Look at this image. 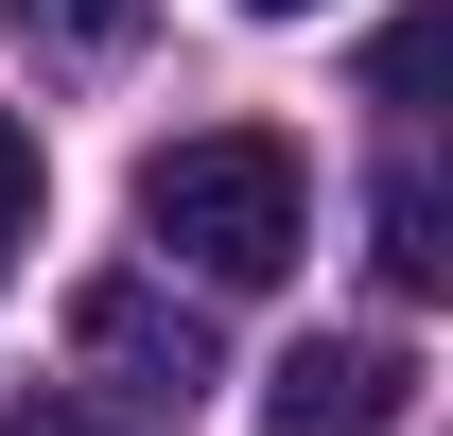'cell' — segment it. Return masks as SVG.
<instances>
[{
	"instance_id": "6da1fadb",
	"label": "cell",
	"mask_w": 453,
	"mask_h": 436,
	"mask_svg": "<svg viewBox=\"0 0 453 436\" xmlns=\"http://www.w3.org/2000/svg\"><path fill=\"white\" fill-rule=\"evenodd\" d=\"M140 245L192 262L210 297L296 279V245H314V175H296V140H280V122H192V140H157V158H140Z\"/></svg>"
},
{
	"instance_id": "7a4b0ae2",
	"label": "cell",
	"mask_w": 453,
	"mask_h": 436,
	"mask_svg": "<svg viewBox=\"0 0 453 436\" xmlns=\"http://www.w3.org/2000/svg\"><path fill=\"white\" fill-rule=\"evenodd\" d=\"M70 367L105 384V401H140V419H174V401L210 384V331L174 315L157 279H88V297H70Z\"/></svg>"
},
{
	"instance_id": "3957f363",
	"label": "cell",
	"mask_w": 453,
	"mask_h": 436,
	"mask_svg": "<svg viewBox=\"0 0 453 436\" xmlns=\"http://www.w3.org/2000/svg\"><path fill=\"white\" fill-rule=\"evenodd\" d=\"M401 419H418V349L401 331H314L262 384V436H401Z\"/></svg>"
},
{
	"instance_id": "277c9868",
	"label": "cell",
	"mask_w": 453,
	"mask_h": 436,
	"mask_svg": "<svg viewBox=\"0 0 453 436\" xmlns=\"http://www.w3.org/2000/svg\"><path fill=\"white\" fill-rule=\"evenodd\" d=\"M366 227H384V279H401V297H436V279H453V192H436V158H418V140L384 158Z\"/></svg>"
},
{
	"instance_id": "5b68a950",
	"label": "cell",
	"mask_w": 453,
	"mask_h": 436,
	"mask_svg": "<svg viewBox=\"0 0 453 436\" xmlns=\"http://www.w3.org/2000/svg\"><path fill=\"white\" fill-rule=\"evenodd\" d=\"M436 70H453V18L418 0V18H384V53H366V105H401V122H418V105H436Z\"/></svg>"
},
{
	"instance_id": "8992f818",
	"label": "cell",
	"mask_w": 453,
	"mask_h": 436,
	"mask_svg": "<svg viewBox=\"0 0 453 436\" xmlns=\"http://www.w3.org/2000/svg\"><path fill=\"white\" fill-rule=\"evenodd\" d=\"M18 18H53L70 53H122V35H140V0H18Z\"/></svg>"
},
{
	"instance_id": "52a82bcc",
	"label": "cell",
	"mask_w": 453,
	"mask_h": 436,
	"mask_svg": "<svg viewBox=\"0 0 453 436\" xmlns=\"http://www.w3.org/2000/svg\"><path fill=\"white\" fill-rule=\"evenodd\" d=\"M0 245H35V122L0 105Z\"/></svg>"
},
{
	"instance_id": "ba28073f",
	"label": "cell",
	"mask_w": 453,
	"mask_h": 436,
	"mask_svg": "<svg viewBox=\"0 0 453 436\" xmlns=\"http://www.w3.org/2000/svg\"><path fill=\"white\" fill-rule=\"evenodd\" d=\"M0 436H122V419H88V401H35V419H0Z\"/></svg>"
},
{
	"instance_id": "9c48e42d",
	"label": "cell",
	"mask_w": 453,
	"mask_h": 436,
	"mask_svg": "<svg viewBox=\"0 0 453 436\" xmlns=\"http://www.w3.org/2000/svg\"><path fill=\"white\" fill-rule=\"evenodd\" d=\"M244 18H314V0H244Z\"/></svg>"
}]
</instances>
